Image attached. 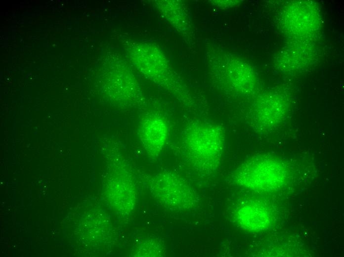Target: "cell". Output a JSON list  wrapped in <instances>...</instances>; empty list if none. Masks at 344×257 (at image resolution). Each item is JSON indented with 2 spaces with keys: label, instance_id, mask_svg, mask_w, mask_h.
Segmentation results:
<instances>
[{
  "label": "cell",
  "instance_id": "cell-1",
  "mask_svg": "<svg viewBox=\"0 0 344 257\" xmlns=\"http://www.w3.org/2000/svg\"><path fill=\"white\" fill-rule=\"evenodd\" d=\"M223 128L213 123L195 121L185 128L183 144L188 162L199 173L209 175L220 165L224 149Z\"/></svg>",
  "mask_w": 344,
  "mask_h": 257
},
{
  "label": "cell",
  "instance_id": "cell-2",
  "mask_svg": "<svg viewBox=\"0 0 344 257\" xmlns=\"http://www.w3.org/2000/svg\"><path fill=\"white\" fill-rule=\"evenodd\" d=\"M234 177L240 185L260 192L275 190L284 179L282 169L263 156L247 161L238 168Z\"/></svg>",
  "mask_w": 344,
  "mask_h": 257
},
{
  "label": "cell",
  "instance_id": "cell-3",
  "mask_svg": "<svg viewBox=\"0 0 344 257\" xmlns=\"http://www.w3.org/2000/svg\"><path fill=\"white\" fill-rule=\"evenodd\" d=\"M151 189L155 196L169 208L187 210L198 201L193 187L180 176L171 171L156 174L152 180Z\"/></svg>",
  "mask_w": 344,
  "mask_h": 257
},
{
  "label": "cell",
  "instance_id": "cell-4",
  "mask_svg": "<svg viewBox=\"0 0 344 257\" xmlns=\"http://www.w3.org/2000/svg\"><path fill=\"white\" fill-rule=\"evenodd\" d=\"M138 135L149 155L157 156L165 145L169 136L167 121L161 116L148 115L140 121Z\"/></svg>",
  "mask_w": 344,
  "mask_h": 257
},
{
  "label": "cell",
  "instance_id": "cell-5",
  "mask_svg": "<svg viewBox=\"0 0 344 257\" xmlns=\"http://www.w3.org/2000/svg\"><path fill=\"white\" fill-rule=\"evenodd\" d=\"M234 217L243 228L250 231H260L268 228L272 221L269 209L256 201H248L237 208Z\"/></svg>",
  "mask_w": 344,
  "mask_h": 257
}]
</instances>
